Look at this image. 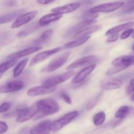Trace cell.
<instances>
[{
  "label": "cell",
  "mask_w": 134,
  "mask_h": 134,
  "mask_svg": "<svg viewBox=\"0 0 134 134\" xmlns=\"http://www.w3.org/2000/svg\"><path fill=\"white\" fill-rule=\"evenodd\" d=\"M112 64L115 67L128 68L134 65V56H122L113 60Z\"/></svg>",
  "instance_id": "e0dca14e"
},
{
  "label": "cell",
  "mask_w": 134,
  "mask_h": 134,
  "mask_svg": "<svg viewBox=\"0 0 134 134\" xmlns=\"http://www.w3.org/2000/svg\"><path fill=\"white\" fill-rule=\"evenodd\" d=\"M124 2L123 1H115V2L107 3L100 4L93 7L89 9V12L92 13H112L115 10H117L119 8L124 5Z\"/></svg>",
  "instance_id": "7a4b0ae2"
},
{
  "label": "cell",
  "mask_w": 134,
  "mask_h": 134,
  "mask_svg": "<svg viewBox=\"0 0 134 134\" xmlns=\"http://www.w3.org/2000/svg\"><path fill=\"white\" fill-rule=\"evenodd\" d=\"M75 71L73 70L68 71V72L60 74L59 75L54 76L51 78L47 79L43 82L44 86H49V87H56V85H60L62 82H65L68 79L72 77L74 75Z\"/></svg>",
  "instance_id": "5b68a950"
},
{
  "label": "cell",
  "mask_w": 134,
  "mask_h": 134,
  "mask_svg": "<svg viewBox=\"0 0 134 134\" xmlns=\"http://www.w3.org/2000/svg\"><path fill=\"white\" fill-rule=\"evenodd\" d=\"M98 60H99V58L96 56L92 55V56H85V57L81 58L78 59L76 61L73 62L72 64L68 65L67 69L71 71L73 70L74 69H77V68L83 67L85 65H93V64H94V63H96Z\"/></svg>",
  "instance_id": "8992f818"
},
{
  "label": "cell",
  "mask_w": 134,
  "mask_h": 134,
  "mask_svg": "<svg viewBox=\"0 0 134 134\" xmlns=\"http://www.w3.org/2000/svg\"><path fill=\"white\" fill-rule=\"evenodd\" d=\"M130 108L128 106H122L117 110V111L115 113V117L118 119H120V120H122L128 115L130 111Z\"/></svg>",
  "instance_id": "83f0119b"
},
{
  "label": "cell",
  "mask_w": 134,
  "mask_h": 134,
  "mask_svg": "<svg viewBox=\"0 0 134 134\" xmlns=\"http://www.w3.org/2000/svg\"><path fill=\"white\" fill-rule=\"evenodd\" d=\"M132 50L134 51V44L133 45V47H132Z\"/></svg>",
  "instance_id": "7bdbcfd3"
},
{
  "label": "cell",
  "mask_w": 134,
  "mask_h": 134,
  "mask_svg": "<svg viewBox=\"0 0 134 134\" xmlns=\"http://www.w3.org/2000/svg\"><path fill=\"white\" fill-rule=\"evenodd\" d=\"M78 111H71V112L69 113L65 114V115H64L62 117L60 118V119H58V120L52 122V128H51L52 132H56L60 131V130L62 129L65 126L69 124L72 120H74V119L78 116Z\"/></svg>",
  "instance_id": "3957f363"
},
{
  "label": "cell",
  "mask_w": 134,
  "mask_h": 134,
  "mask_svg": "<svg viewBox=\"0 0 134 134\" xmlns=\"http://www.w3.org/2000/svg\"><path fill=\"white\" fill-rule=\"evenodd\" d=\"M24 87V83L23 81L20 80L10 81L1 85L0 88V92L1 94L15 92L22 90Z\"/></svg>",
  "instance_id": "ba28073f"
},
{
  "label": "cell",
  "mask_w": 134,
  "mask_h": 134,
  "mask_svg": "<svg viewBox=\"0 0 134 134\" xmlns=\"http://www.w3.org/2000/svg\"><path fill=\"white\" fill-rule=\"evenodd\" d=\"M90 37H91L90 35L78 37L77 38V39H75V40L71 41L69 42V43L64 44L63 48H64V49H71V48H76V47L82 45L84 43H86L88 40H89V39H90Z\"/></svg>",
  "instance_id": "44dd1931"
},
{
  "label": "cell",
  "mask_w": 134,
  "mask_h": 134,
  "mask_svg": "<svg viewBox=\"0 0 134 134\" xmlns=\"http://www.w3.org/2000/svg\"><path fill=\"white\" fill-rule=\"evenodd\" d=\"M23 10H14V11L11 12V13H7L4 15L1 16V18H0V24H3L7 23V22H10V21L13 20L14 18L16 19L18 16L22 15V13H23Z\"/></svg>",
  "instance_id": "7402d4cb"
},
{
  "label": "cell",
  "mask_w": 134,
  "mask_h": 134,
  "mask_svg": "<svg viewBox=\"0 0 134 134\" xmlns=\"http://www.w3.org/2000/svg\"><path fill=\"white\" fill-rule=\"evenodd\" d=\"M10 107V103L8 102H5V103H1V107H0V113H3L7 112L9 111Z\"/></svg>",
  "instance_id": "e575fe53"
},
{
  "label": "cell",
  "mask_w": 134,
  "mask_h": 134,
  "mask_svg": "<svg viewBox=\"0 0 134 134\" xmlns=\"http://www.w3.org/2000/svg\"><path fill=\"white\" fill-rule=\"evenodd\" d=\"M52 122L51 120H43L35 125L30 131V134H50Z\"/></svg>",
  "instance_id": "5bb4252c"
},
{
  "label": "cell",
  "mask_w": 134,
  "mask_h": 134,
  "mask_svg": "<svg viewBox=\"0 0 134 134\" xmlns=\"http://www.w3.org/2000/svg\"><path fill=\"white\" fill-rule=\"evenodd\" d=\"M83 20H96L98 17V13H92L88 10L85 14L82 16Z\"/></svg>",
  "instance_id": "f1b7e54d"
},
{
  "label": "cell",
  "mask_w": 134,
  "mask_h": 134,
  "mask_svg": "<svg viewBox=\"0 0 134 134\" xmlns=\"http://www.w3.org/2000/svg\"><path fill=\"white\" fill-rule=\"evenodd\" d=\"M61 50V47H57V48L43 51V52L37 54H36L35 56H34L31 58L30 63V66H34V65H36V64H39V63L41 62H43L46 59L48 58V57L52 56V55L55 54L57 52H60Z\"/></svg>",
  "instance_id": "8fae6325"
},
{
  "label": "cell",
  "mask_w": 134,
  "mask_h": 134,
  "mask_svg": "<svg viewBox=\"0 0 134 134\" xmlns=\"http://www.w3.org/2000/svg\"><path fill=\"white\" fill-rule=\"evenodd\" d=\"M62 16L54 13H51V14H47L42 16L39 20V25L42 26H47L52 22H56L62 18Z\"/></svg>",
  "instance_id": "ffe728a7"
},
{
  "label": "cell",
  "mask_w": 134,
  "mask_h": 134,
  "mask_svg": "<svg viewBox=\"0 0 134 134\" xmlns=\"http://www.w3.org/2000/svg\"><path fill=\"white\" fill-rule=\"evenodd\" d=\"M128 6L124 10V14H132L134 13V1L128 2Z\"/></svg>",
  "instance_id": "836d02e7"
},
{
  "label": "cell",
  "mask_w": 134,
  "mask_h": 134,
  "mask_svg": "<svg viewBox=\"0 0 134 134\" xmlns=\"http://www.w3.org/2000/svg\"><path fill=\"white\" fill-rule=\"evenodd\" d=\"M60 96H61V98H62L63 100H64L65 103H68V104L69 105L72 104L71 99L70 96H69L68 94H66L65 92H62Z\"/></svg>",
  "instance_id": "d590c367"
},
{
  "label": "cell",
  "mask_w": 134,
  "mask_h": 134,
  "mask_svg": "<svg viewBox=\"0 0 134 134\" xmlns=\"http://www.w3.org/2000/svg\"><path fill=\"white\" fill-rule=\"evenodd\" d=\"M123 82L119 79H112L105 81L101 85V88L105 90H115L120 88L122 86Z\"/></svg>",
  "instance_id": "ac0fdd59"
},
{
  "label": "cell",
  "mask_w": 134,
  "mask_h": 134,
  "mask_svg": "<svg viewBox=\"0 0 134 134\" xmlns=\"http://www.w3.org/2000/svg\"><path fill=\"white\" fill-rule=\"evenodd\" d=\"M7 6H14L15 4H16V1H7V2L5 3Z\"/></svg>",
  "instance_id": "60d3db41"
},
{
  "label": "cell",
  "mask_w": 134,
  "mask_h": 134,
  "mask_svg": "<svg viewBox=\"0 0 134 134\" xmlns=\"http://www.w3.org/2000/svg\"><path fill=\"white\" fill-rule=\"evenodd\" d=\"M99 97H100V95H98L95 98H94V99H91V100L90 101V102L88 103V104L87 105V107H86L87 110L90 111V109H92L93 107H94V106L96 105V103H98V100H99Z\"/></svg>",
  "instance_id": "d6a6232c"
},
{
  "label": "cell",
  "mask_w": 134,
  "mask_h": 134,
  "mask_svg": "<svg viewBox=\"0 0 134 134\" xmlns=\"http://www.w3.org/2000/svg\"><path fill=\"white\" fill-rule=\"evenodd\" d=\"M37 10H32V11L28 12V13H24L18 16L15 20L14 21L11 25L12 29H16L18 27H21L24 25L26 24L27 23L30 22L32 20L35 18L37 14Z\"/></svg>",
  "instance_id": "30bf717a"
},
{
  "label": "cell",
  "mask_w": 134,
  "mask_h": 134,
  "mask_svg": "<svg viewBox=\"0 0 134 134\" xmlns=\"http://www.w3.org/2000/svg\"><path fill=\"white\" fill-rule=\"evenodd\" d=\"M8 125L3 121L0 122V134H3L7 131Z\"/></svg>",
  "instance_id": "74e56055"
},
{
  "label": "cell",
  "mask_w": 134,
  "mask_h": 134,
  "mask_svg": "<svg viewBox=\"0 0 134 134\" xmlns=\"http://www.w3.org/2000/svg\"><path fill=\"white\" fill-rule=\"evenodd\" d=\"M134 33V30L133 28H129L128 30H125L124 31H123L122 34L120 35V39L124 40V39H127V38L129 37L131 35H133Z\"/></svg>",
  "instance_id": "1f68e13d"
},
{
  "label": "cell",
  "mask_w": 134,
  "mask_h": 134,
  "mask_svg": "<svg viewBox=\"0 0 134 134\" xmlns=\"http://www.w3.org/2000/svg\"><path fill=\"white\" fill-rule=\"evenodd\" d=\"M28 60V58H24L17 64V65H16L14 70H13V77L14 78H17V77L20 75V74L24 69L25 67L27 65Z\"/></svg>",
  "instance_id": "d4e9b609"
},
{
  "label": "cell",
  "mask_w": 134,
  "mask_h": 134,
  "mask_svg": "<svg viewBox=\"0 0 134 134\" xmlns=\"http://www.w3.org/2000/svg\"><path fill=\"white\" fill-rule=\"evenodd\" d=\"M70 54V52H68L58 56V57L56 58L48 64V65L46 67L44 70L45 71L48 72V73H52V72L55 71L60 68H61L66 62Z\"/></svg>",
  "instance_id": "52a82bcc"
},
{
  "label": "cell",
  "mask_w": 134,
  "mask_h": 134,
  "mask_svg": "<svg viewBox=\"0 0 134 134\" xmlns=\"http://www.w3.org/2000/svg\"><path fill=\"white\" fill-rule=\"evenodd\" d=\"M124 69H126V68H121V67H114V68L109 69L107 72H106V75H113L116 74V73H119V72L122 71Z\"/></svg>",
  "instance_id": "f546056e"
},
{
  "label": "cell",
  "mask_w": 134,
  "mask_h": 134,
  "mask_svg": "<svg viewBox=\"0 0 134 134\" xmlns=\"http://www.w3.org/2000/svg\"><path fill=\"white\" fill-rule=\"evenodd\" d=\"M52 34H53V30H52L49 29V30H46V31H44V32L40 35V37H39V38H37V39L34 41L35 42L34 44L37 45V44H41L47 43V42L48 41L49 39H51Z\"/></svg>",
  "instance_id": "cb8c5ba5"
},
{
  "label": "cell",
  "mask_w": 134,
  "mask_h": 134,
  "mask_svg": "<svg viewBox=\"0 0 134 134\" xmlns=\"http://www.w3.org/2000/svg\"><path fill=\"white\" fill-rule=\"evenodd\" d=\"M42 47H39V46L28 47V48H26L25 49L21 50V51H18V52H14V53L8 55L6 58L8 59V60H17L20 58L24 57V56H27V55H30L31 54L34 53V52H37V51H40Z\"/></svg>",
  "instance_id": "9a60e30c"
},
{
  "label": "cell",
  "mask_w": 134,
  "mask_h": 134,
  "mask_svg": "<svg viewBox=\"0 0 134 134\" xmlns=\"http://www.w3.org/2000/svg\"><path fill=\"white\" fill-rule=\"evenodd\" d=\"M119 37V34H116V35H113L111 36L108 37L107 39V43H114V42L116 41Z\"/></svg>",
  "instance_id": "f35d334b"
},
{
  "label": "cell",
  "mask_w": 134,
  "mask_h": 134,
  "mask_svg": "<svg viewBox=\"0 0 134 134\" xmlns=\"http://www.w3.org/2000/svg\"><path fill=\"white\" fill-rule=\"evenodd\" d=\"M132 38H133L134 39V33L133 34V35H132Z\"/></svg>",
  "instance_id": "ee69618b"
},
{
  "label": "cell",
  "mask_w": 134,
  "mask_h": 134,
  "mask_svg": "<svg viewBox=\"0 0 134 134\" xmlns=\"http://www.w3.org/2000/svg\"><path fill=\"white\" fill-rule=\"evenodd\" d=\"M34 30H35V27H34V26H29V27H27V29L24 30L23 31L18 33V34H17V36H18V37H24L26 36V35H28V34H30V33L32 32Z\"/></svg>",
  "instance_id": "4dcf8cb0"
},
{
  "label": "cell",
  "mask_w": 134,
  "mask_h": 134,
  "mask_svg": "<svg viewBox=\"0 0 134 134\" xmlns=\"http://www.w3.org/2000/svg\"><path fill=\"white\" fill-rule=\"evenodd\" d=\"M126 92L128 94H130L134 92V78L132 79L130 82V84L128 85V87H127Z\"/></svg>",
  "instance_id": "8d00e7d4"
},
{
  "label": "cell",
  "mask_w": 134,
  "mask_h": 134,
  "mask_svg": "<svg viewBox=\"0 0 134 134\" xmlns=\"http://www.w3.org/2000/svg\"><path fill=\"white\" fill-rule=\"evenodd\" d=\"M37 108V115L39 116H47L58 113L60 106L56 101L51 99H43L35 103Z\"/></svg>",
  "instance_id": "6da1fadb"
},
{
  "label": "cell",
  "mask_w": 134,
  "mask_h": 134,
  "mask_svg": "<svg viewBox=\"0 0 134 134\" xmlns=\"http://www.w3.org/2000/svg\"><path fill=\"white\" fill-rule=\"evenodd\" d=\"M80 6L81 5L79 3H71L67 4V5H63V6L53 8L51 9V12L54 14L62 15V14H69V13L75 12L80 7Z\"/></svg>",
  "instance_id": "2e32d148"
},
{
  "label": "cell",
  "mask_w": 134,
  "mask_h": 134,
  "mask_svg": "<svg viewBox=\"0 0 134 134\" xmlns=\"http://www.w3.org/2000/svg\"><path fill=\"white\" fill-rule=\"evenodd\" d=\"M96 65L93 64V65H88V66L85 67L82 69H81L75 76L74 78L71 80V83L73 85H78L81 84L86 79L88 76L90 75L92 72L96 69Z\"/></svg>",
  "instance_id": "4fadbf2b"
},
{
  "label": "cell",
  "mask_w": 134,
  "mask_h": 134,
  "mask_svg": "<svg viewBox=\"0 0 134 134\" xmlns=\"http://www.w3.org/2000/svg\"><path fill=\"white\" fill-rule=\"evenodd\" d=\"M106 119V115L103 111H100L98 113L95 114L92 118L93 123L96 126H99L104 123Z\"/></svg>",
  "instance_id": "4316f807"
},
{
  "label": "cell",
  "mask_w": 134,
  "mask_h": 134,
  "mask_svg": "<svg viewBox=\"0 0 134 134\" xmlns=\"http://www.w3.org/2000/svg\"><path fill=\"white\" fill-rule=\"evenodd\" d=\"M101 29V26L100 25H94V26H90V27H87L85 30H82L81 32L78 33L77 34H76L73 37V38H78L81 37H85V36H88V35H91L94 32H96L97 31H98L99 30Z\"/></svg>",
  "instance_id": "603a6c76"
},
{
  "label": "cell",
  "mask_w": 134,
  "mask_h": 134,
  "mask_svg": "<svg viewBox=\"0 0 134 134\" xmlns=\"http://www.w3.org/2000/svg\"><path fill=\"white\" fill-rule=\"evenodd\" d=\"M56 87H49L44 85L31 87L27 91V95L30 97L43 96L52 93L56 90Z\"/></svg>",
  "instance_id": "7c38bea8"
},
{
  "label": "cell",
  "mask_w": 134,
  "mask_h": 134,
  "mask_svg": "<svg viewBox=\"0 0 134 134\" xmlns=\"http://www.w3.org/2000/svg\"><path fill=\"white\" fill-rule=\"evenodd\" d=\"M96 22V20H82L77 24L75 25L72 27H71L65 34V37H73L74 35L81 32L82 30H85L90 26H94Z\"/></svg>",
  "instance_id": "9c48e42d"
},
{
  "label": "cell",
  "mask_w": 134,
  "mask_h": 134,
  "mask_svg": "<svg viewBox=\"0 0 134 134\" xmlns=\"http://www.w3.org/2000/svg\"><path fill=\"white\" fill-rule=\"evenodd\" d=\"M54 1H47V0H39L37 1V3L40 5H48V4L52 3Z\"/></svg>",
  "instance_id": "ab89813d"
},
{
  "label": "cell",
  "mask_w": 134,
  "mask_h": 134,
  "mask_svg": "<svg viewBox=\"0 0 134 134\" xmlns=\"http://www.w3.org/2000/svg\"><path fill=\"white\" fill-rule=\"evenodd\" d=\"M37 108L35 103L31 107H21L17 111L16 121L20 123L27 121L35 116V115L37 114Z\"/></svg>",
  "instance_id": "277c9868"
},
{
  "label": "cell",
  "mask_w": 134,
  "mask_h": 134,
  "mask_svg": "<svg viewBox=\"0 0 134 134\" xmlns=\"http://www.w3.org/2000/svg\"><path fill=\"white\" fill-rule=\"evenodd\" d=\"M17 62V60H9L5 62H2L0 65V78L3 77V75L10 68L14 66Z\"/></svg>",
  "instance_id": "484cf974"
},
{
  "label": "cell",
  "mask_w": 134,
  "mask_h": 134,
  "mask_svg": "<svg viewBox=\"0 0 134 134\" xmlns=\"http://www.w3.org/2000/svg\"><path fill=\"white\" fill-rule=\"evenodd\" d=\"M134 26V22H128L126 23L118 25V26H115V27H112L110 30H107V32L105 33V36L107 37L111 35H116V34H119L120 31H123V30H126L129 28H132V26Z\"/></svg>",
  "instance_id": "d6986e66"
},
{
  "label": "cell",
  "mask_w": 134,
  "mask_h": 134,
  "mask_svg": "<svg viewBox=\"0 0 134 134\" xmlns=\"http://www.w3.org/2000/svg\"><path fill=\"white\" fill-rule=\"evenodd\" d=\"M131 100H132L133 102H134V94H132V96H131Z\"/></svg>",
  "instance_id": "b9f144b4"
}]
</instances>
